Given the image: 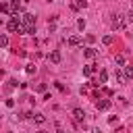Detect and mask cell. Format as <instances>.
<instances>
[{
    "instance_id": "6da1fadb",
    "label": "cell",
    "mask_w": 133,
    "mask_h": 133,
    "mask_svg": "<svg viewBox=\"0 0 133 133\" xmlns=\"http://www.w3.org/2000/svg\"><path fill=\"white\" fill-rule=\"evenodd\" d=\"M6 29L10 33H23V21H17V19H10L6 23Z\"/></svg>"
},
{
    "instance_id": "7a4b0ae2",
    "label": "cell",
    "mask_w": 133,
    "mask_h": 133,
    "mask_svg": "<svg viewBox=\"0 0 133 133\" xmlns=\"http://www.w3.org/2000/svg\"><path fill=\"white\" fill-rule=\"evenodd\" d=\"M110 25H112V29H125L127 21H125V17H123V15H114V17H112V21H110Z\"/></svg>"
},
{
    "instance_id": "3957f363",
    "label": "cell",
    "mask_w": 133,
    "mask_h": 133,
    "mask_svg": "<svg viewBox=\"0 0 133 133\" xmlns=\"http://www.w3.org/2000/svg\"><path fill=\"white\" fill-rule=\"evenodd\" d=\"M48 58H50V62H54V64H58V62L62 60V56H60V52H58V50H52V52L48 54Z\"/></svg>"
},
{
    "instance_id": "277c9868",
    "label": "cell",
    "mask_w": 133,
    "mask_h": 133,
    "mask_svg": "<svg viewBox=\"0 0 133 133\" xmlns=\"http://www.w3.org/2000/svg\"><path fill=\"white\" fill-rule=\"evenodd\" d=\"M66 44H69V46H79V44H83V37H81V35H71V37L66 39Z\"/></svg>"
},
{
    "instance_id": "5b68a950",
    "label": "cell",
    "mask_w": 133,
    "mask_h": 133,
    "mask_svg": "<svg viewBox=\"0 0 133 133\" xmlns=\"http://www.w3.org/2000/svg\"><path fill=\"white\" fill-rule=\"evenodd\" d=\"M83 56H85V58H96V56H98V50L89 46V48H85V50H83Z\"/></svg>"
},
{
    "instance_id": "8992f818",
    "label": "cell",
    "mask_w": 133,
    "mask_h": 133,
    "mask_svg": "<svg viewBox=\"0 0 133 133\" xmlns=\"http://www.w3.org/2000/svg\"><path fill=\"white\" fill-rule=\"evenodd\" d=\"M23 25H35V17H33L31 12L23 15Z\"/></svg>"
},
{
    "instance_id": "52a82bcc",
    "label": "cell",
    "mask_w": 133,
    "mask_h": 133,
    "mask_svg": "<svg viewBox=\"0 0 133 133\" xmlns=\"http://www.w3.org/2000/svg\"><path fill=\"white\" fill-rule=\"evenodd\" d=\"M110 108V100H100L98 102V110H108Z\"/></svg>"
},
{
    "instance_id": "ba28073f",
    "label": "cell",
    "mask_w": 133,
    "mask_h": 133,
    "mask_svg": "<svg viewBox=\"0 0 133 133\" xmlns=\"http://www.w3.org/2000/svg\"><path fill=\"white\" fill-rule=\"evenodd\" d=\"M31 118H33V121H35V123H37V125H42V123H46V116H44V114H42V112H35V114H33V116H31Z\"/></svg>"
},
{
    "instance_id": "9c48e42d",
    "label": "cell",
    "mask_w": 133,
    "mask_h": 133,
    "mask_svg": "<svg viewBox=\"0 0 133 133\" xmlns=\"http://www.w3.org/2000/svg\"><path fill=\"white\" fill-rule=\"evenodd\" d=\"M94 73H96V69H94L91 64H87V66H83V75H85V77H91Z\"/></svg>"
},
{
    "instance_id": "30bf717a",
    "label": "cell",
    "mask_w": 133,
    "mask_h": 133,
    "mask_svg": "<svg viewBox=\"0 0 133 133\" xmlns=\"http://www.w3.org/2000/svg\"><path fill=\"white\" fill-rule=\"evenodd\" d=\"M73 114H75V118H77V121H83V118H85V112H83L81 108H75V110H73Z\"/></svg>"
},
{
    "instance_id": "8fae6325",
    "label": "cell",
    "mask_w": 133,
    "mask_h": 133,
    "mask_svg": "<svg viewBox=\"0 0 133 133\" xmlns=\"http://www.w3.org/2000/svg\"><path fill=\"white\" fill-rule=\"evenodd\" d=\"M114 64H116V69H121V66H125V56H121V54H118V56L114 58Z\"/></svg>"
},
{
    "instance_id": "7c38bea8",
    "label": "cell",
    "mask_w": 133,
    "mask_h": 133,
    "mask_svg": "<svg viewBox=\"0 0 133 133\" xmlns=\"http://www.w3.org/2000/svg\"><path fill=\"white\" fill-rule=\"evenodd\" d=\"M112 39H114L112 35H104V37H102V44H104V46H110V44H112Z\"/></svg>"
},
{
    "instance_id": "4fadbf2b",
    "label": "cell",
    "mask_w": 133,
    "mask_h": 133,
    "mask_svg": "<svg viewBox=\"0 0 133 133\" xmlns=\"http://www.w3.org/2000/svg\"><path fill=\"white\" fill-rule=\"evenodd\" d=\"M114 77H116V81L121 83V81H125V77H127V75H123V73H121V71L116 69V71H114Z\"/></svg>"
},
{
    "instance_id": "5bb4252c",
    "label": "cell",
    "mask_w": 133,
    "mask_h": 133,
    "mask_svg": "<svg viewBox=\"0 0 133 133\" xmlns=\"http://www.w3.org/2000/svg\"><path fill=\"white\" fill-rule=\"evenodd\" d=\"M25 73H27V75H33V73H35V64H27V66H25Z\"/></svg>"
},
{
    "instance_id": "9a60e30c",
    "label": "cell",
    "mask_w": 133,
    "mask_h": 133,
    "mask_svg": "<svg viewBox=\"0 0 133 133\" xmlns=\"http://www.w3.org/2000/svg\"><path fill=\"white\" fill-rule=\"evenodd\" d=\"M108 81V73L106 71H100V83H106Z\"/></svg>"
},
{
    "instance_id": "2e32d148",
    "label": "cell",
    "mask_w": 133,
    "mask_h": 133,
    "mask_svg": "<svg viewBox=\"0 0 133 133\" xmlns=\"http://www.w3.org/2000/svg\"><path fill=\"white\" fill-rule=\"evenodd\" d=\"M125 75H127L129 79L133 77V64H129V66H125Z\"/></svg>"
},
{
    "instance_id": "e0dca14e",
    "label": "cell",
    "mask_w": 133,
    "mask_h": 133,
    "mask_svg": "<svg viewBox=\"0 0 133 133\" xmlns=\"http://www.w3.org/2000/svg\"><path fill=\"white\" fill-rule=\"evenodd\" d=\"M0 46H2V48H8V37H6V35L0 37Z\"/></svg>"
},
{
    "instance_id": "ac0fdd59",
    "label": "cell",
    "mask_w": 133,
    "mask_h": 133,
    "mask_svg": "<svg viewBox=\"0 0 133 133\" xmlns=\"http://www.w3.org/2000/svg\"><path fill=\"white\" fill-rule=\"evenodd\" d=\"M77 27H79V31H83V29H85V21L79 19V21H77Z\"/></svg>"
},
{
    "instance_id": "d6986e66",
    "label": "cell",
    "mask_w": 133,
    "mask_h": 133,
    "mask_svg": "<svg viewBox=\"0 0 133 133\" xmlns=\"http://www.w3.org/2000/svg\"><path fill=\"white\" fill-rule=\"evenodd\" d=\"M6 106H8V108H12V106H15V100H12V98H8V100H6Z\"/></svg>"
},
{
    "instance_id": "ffe728a7",
    "label": "cell",
    "mask_w": 133,
    "mask_h": 133,
    "mask_svg": "<svg viewBox=\"0 0 133 133\" xmlns=\"http://www.w3.org/2000/svg\"><path fill=\"white\" fill-rule=\"evenodd\" d=\"M127 21H129V23H133V10H131V12L127 15Z\"/></svg>"
},
{
    "instance_id": "44dd1931",
    "label": "cell",
    "mask_w": 133,
    "mask_h": 133,
    "mask_svg": "<svg viewBox=\"0 0 133 133\" xmlns=\"http://www.w3.org/2000/svg\"><path fill=\"white\" fill-rule=\"evenodd\" d=\"M91 133H100V129H96V127H94V129H91Z\"/></svg>"
},
{
    "instance_id": "7402d4cb",
    "label": "cell",
    "mask_w": 133,
    "mask_h": 133,
    "mask_svg": "<svg viewBox=\"0 0 133 133\" xmlns=\"http://www.w3.org/2000/svg\"><path fill=\"white\" fill-rule=\"evenodd\" d=\"M37 133H46V131H37Z\"/></svg>"
},
{
    "instance_id": "603a6c76",
    "label": "cell",
    "mask_w": 133,
    "mask_h": 133,
    "mask_svg": "<svg viewBox=\"0 0 133 133\" xmlns=\"http://www.w3.org/2000/svg\"><path fill=\"white\" fill-rule=\"evenodd\" d=\"M58 133H64V131H58Z\"/></svg>"
}]
</instances>
